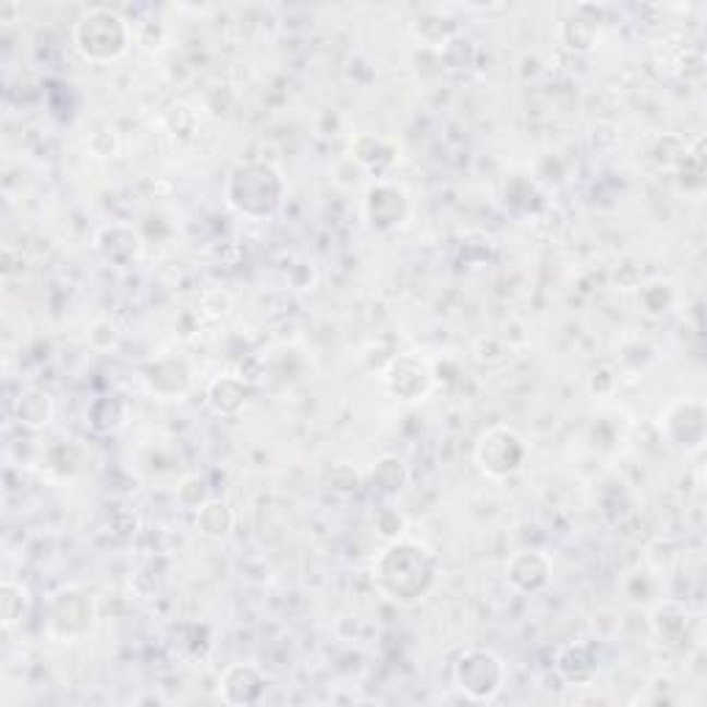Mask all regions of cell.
Here are the masks:
<instances>
[{"label": "cell", "instance_id": "cell-2", "mask_svg": "<svg viewBox=\"0 0 707 707\" xmlns=\"http://www.w3.org/2000/svg\"><path fill=\"white\" fill-rule=\"evenodd\" d=\"M72 39H75L77 53L86 61L108 64V61L120 59L131 45V25L120 12L97 7L77 20Z\"/></svg>", "mask_w": 707, "mask_h": 707}, {"label": "cell", "instance_id": "cell-15", "mask_svg": "<svg viewBox=\"0 0 707 707\" xmlns=\"http://www.w3.org/2000/svg\"><path fill=\"white\" fill-rule=\"evenodd\" d=\"M246 399H249V387H246L244 379H235V376H221L208 390L210 410L219 412V415H235L246 404Z\"/></svg>", "mask_w": 707, "mask_h": 707}, {"label": "cell", "instance_id": "cell-6", "mask_svg": "<svg viewBox=\"0 0 707 707\" xmlns=\"http://www.w3.org/2000/svg\"><path fill=\"white\" fill-rule=\"evenodd\" d=\"M431 368L428 363H423L415 354H404V357L392 359L390 368L385 374L387 390L401 401H423L431 390Z\"/></svg>", "mask_w": 707, "mask_h": 707}, {"label": "cell", "instance_id": "cell-12", "mask_svg": "<svg viewBox=\"0 0 707 707\" xmlns=\"http://www.w3.org/2000/svg\"><path fill=\"white\" fill-rule=\"evenodd\" d=\"M50 624L64 636L81 633L92 624V602L77 592L56 595V600L50 602Z\"/></svg>", "mask_w": 707, "mask_h": 707}, {"label": "cell", "instance_id": "cell-13", "mask_svg": "<svg viewBox=\"0 0 707 707\" xmlns=\"http://www.w3.org/2000/svg\"><path fill=\"white\" fill-rule=\"evenodd\" d=\"M685 420L688 423H683L678 406H672V410L666 412V435H669V440L674 446L685 448V451H696V448H702V440H705V410H702V404L691 401Z\"/></svg>", "mask_w": 707, "mask_h": 707}, {"label": "cell", "instance_id": "cell-19", "mask_svg": "<svg viewBox=\"0 0 707 707\" xmlns=\"http://www.w3.org/2000/svg\"><path fill=\"white\" fill-rule=\"evenodd\" d=\"M0 619H3V631H12L14 624L23 622L25 611V588L20 583L3 581L0 586Z\"/></svg>", "mask_w": 707, "mask_h": 707}, {"label": "cell", "instance_id": "cell-17", "mask_svg": "<svg viewBox=\"0 0 707 707\" xmlns=\"http://www.w3.org/2000/svg\"><path fill=\"white\" fill-rule=\"evenodd\" d=\"M196 525H199V531H203L205 536H214V539L230 534L232 528L230 505L221 503V500H205V503L199 505V512H196Z\"/></svg>", "mask_w": 707, "mask_h": 707}, {"label": "cell", "instance_id": "cell-1", "mask_svg": "<svg viewBox=\"0 0 707 707\" xmlns=\"http://www.w3.org/2000/svg\"><path fill=\"white\" fill-rule=\"evenodd\" d=\"M374 577L381 595L410 606V602L423 600L435 586L437 559L420 541L395 539L376 559Z\"/></svg>", "mask_w": 707, "mask_h": 707}, {"label": "cell", "instance_id": "cell-8", "mask_svg": "<svg viewBox=\"0 0 707 707\" xmlns=\"http://www.w3.org/2000/svg\"><path fill=\"white\" fill-rule=\"evenodd\" d=\"M505 572H509V583L514 588H520L525 595H536V592H541L550 583L553 564L539 550H523V553L512 556Z\"/></svg>", "mask_w": 707, "mask_h": 707}, {"label": "cell", "instance_id": "cell-11", "mask_svg": "<svg viewBox=\"0 0 707 707\" xmlns=\"http://www.w3.org/2000/svg\"><path fill=\"white\" fill-rule=\"evenodd\" d=\"M556 672L570 685L592 683L597 674V653L592 649V644L586 642L566 644V647L559 649V655H556Z\"/></svg>", "mask_w": 707, "mask_h": 707}, {"label": "cell", "instance_id": "cell-16", "mask_svg": "<svg viewBox=\"0 0 707 707\" xmlns=\"http://www.w3.org/2000/svg\"><path fill=\"white\" fill-rule=\"evenodd\" d=\"M86 423L97 435H117L125 426V404L120 399H113V395L95 399L89 404V412H86Z\"/></svg>", "mask_w": 707, "mask_h": 707}, {"label": "cell", "instance_id": "cell-3", "mask_svg": "<svg viewBox=\"0 0 707 707\" xmlns=\"http://www.w3.org/2000/svg\"><path fill=\"white\" fill-rule=\"evenodd\" d=\"M227 203L246 219H266L282 203V180L266 163H244L227 180Z\"/></svg>", "mask_w": 707, "mask_h": 707}, {"label": "cell", "instance_id": "cell-20", "mask_svg": "<svg viewBox=\"0 0 707 707\" xmlns=\"http://www.w3.org/2000/svg\"><path fill=\"white\" fill-rule=\"evenodd\" d=\"M595 39H597V28H595V23H588V20H570V23L564 25L566 48L592 50Z\"/></svg>", "mask_w": 707, "mask_h": 707}, {"label": "cell", "instance_id": "cell-7", "mask_svg": "<svg viewBox=\"0 0 707 707\" xmlns=\"http://www.w3.org/2000/svg\"><path fill=\"white\" fill-rule=\"evenodd\" d=\"M365 216H368L370 227H376V230H395L410 216V196L399 185H374L368 191V199H365Z\"/></svg>", "mask_w": 707, "mask_h": 707}, {"label": "cell", "instance_id": "cell-14", "mask_svg": "<svg viewBox=\"0 0 707 707\" xmlns=\"http://www.w3.org/2000/svg\"><path fill=\"white\" fill-rule=\"evenodd\" d=\"M14 417L25 428H45L53 417V401L45 390H23L14 401Z\"/></svg>", "mask_w": 707, "mask_h": 707}, {"label": "cell", "instance_id": "cell-4", "mask_svg": "<svg viewBox=\"0 0 707 707\" xmlns=\"http://www.w3.org/2000/svg\"><path fill=\"white\" fill-rule=\"evenodd\" d=\"M453 683L467 699L492 702L505 685V663L489 649H467L453 663Z\"/></svg>", "mask_w": 707, "mask_h": 707}, {"label": "cell", "instance_id": "cell-9", "mask_svg": "<svg viewBox=\"0 0 707 707\" xmlns=\"http://www.w3.org/2000/svg\"><path fill=\"white\" fill-rule=\"evenodd\" d=\"M653 631L663 647L685 653L691 644V613L680 602H663L653 613Z\"/></svg>", "mask_w": 707, "mask_h": 707}, {"label": "cell", "instance_id": "cell-5", "mask_svg": "<svg viewBox=\"0 0 707 707\" xmlns=\"http://www.w3.org/2000/svg\"><path fill=\"white\" fill-rule=\"evenodd\" d=\"M525 459H528V446L509 426L487 428L476 446V464L489 478L514 476V473L523 470Z\"/></svg>", "mask_w": 707, "mask_h": 707}, {"label": "cell", "instance_id": "cell-18", "mask_svg": "<svg viewBox=\"0 0 707 707\" xmlns=\"http://www.w3.org/2000/svg\"><path fill=\"white\" fill-rule=\"evenodd\" d=\"M406 478H410V473H406L404 462L399 456H385L370 473V487L385 495H395L399 489H404Z\"/></svg>", "mask_w": 707, "mask_h": 707}, {"label": "cell", "instance_id": "cell-10", "mask_svg": "<svg viewBox=\"0 0 707 707\" xmlns=\"http://www.w3.org/2000/svg\"><path fill=\"white\" fill-rule=\"evenodd\" d=\"M266 691V678L249 663L230 666L221 678V699L230 705H255Z\"/></svg>", "mask_w": 707, "mask_h": 707}]
</instances>
